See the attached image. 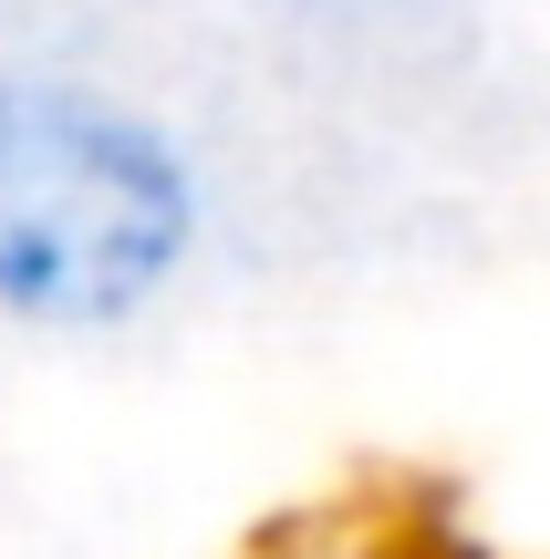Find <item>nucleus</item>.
<instances>
[{
  "instance_id": "f257e3e1",
  "label": "nucleus",
  "mask_w": 550,
  "mask_h": 559,
  "mask_svg": "<svg viewBox=\"0 0 550 559\" xmlns=\"http://www.w3.org/2000/svg\"><path fill=\"white\" fill-rule=\"evenodd\" d=\"M208 260V166L145 94L73 62H0V321L125 342Z\"/></svg>"
}]
</instances>
